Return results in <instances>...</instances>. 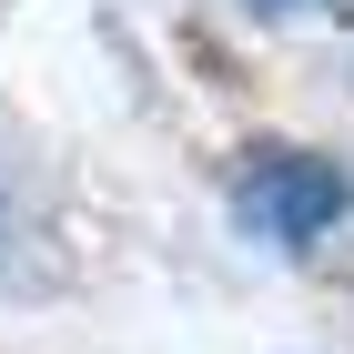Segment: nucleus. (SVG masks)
<instances>
[{
    "label": "nucleus",
    "mask_w": 354,
    "mask_h": 354,
    "mask_svg": "<svg viewBox=\"0 0 354 354\" xmlns=\"http://www.w3.org/2000/svg\"><path fill=\"white\" fill-rule=\"evenodd\" d=\"M233 203H243V223L273 233V243H314V233L344 223V172L314 162V152H294V142H253L243 172H233Z\"/></svg>",
    "instance_id": "f257e3e1"
},
{
    "label": "nucleus",
    "mask_w": 354,
    "mask_h": 354,
    "mask_svg": "<svg viewBox=\"0 0 354 354\" xmlns=\"http://www.w3.org/2000/svg\"><path fill=\"white\" fill-rule=\"evenodd\" d=\"M253 10H294V0H253Z\"/></svg>",
    "instance_id": "f03ea898"
}]
</instances>
